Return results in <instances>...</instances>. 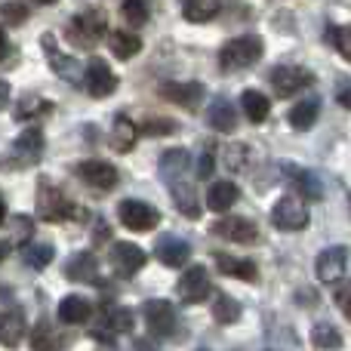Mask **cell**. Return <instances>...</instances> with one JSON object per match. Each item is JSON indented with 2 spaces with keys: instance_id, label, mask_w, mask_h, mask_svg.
I'll list each match as a JSON object with an SVG mask.
<instances>
[{
  "instance_id": "obj_18",
  "label": "cell",
  "mask_w": 351,
  "mask_h": 351,
  "mask_svg": "<svg viewBox=\"0 0 351 351\" xmlns=\"http://www.w3.org/2000/svg\"><path fill=\"white\" fill-rule=\"evenodd\" d=\"M154 256L160 259V265L179 268V265H185V262L191 259V247H188V241H182V237L164 234L158 243H154Z\"/></svg>"
},
{
  "instance_id": "obj_26",
  "label": "cell",
  "mask_w": 351,
  "mask_h": 351,
  "mask_svg": "<svg viewBox=\"0 0 351 351\" xmlns=\"http://www.w3.org/2000/svg\"><path fill=\"white\" fill-rule=\"evenodd\" d=\"M317 117H321V99L317 96H308L302 99V102L293 105L290 111V127L299 130V133H305V130H311L317 123Z\"/></svg>"
},
{
  "instance_id": "obj_44",
  "label": "cell",
  "mask_w": 351,
  "mask_h": 351,
  "mask_svg": "<svg viewBox=\"0 0 351 351\" xmlns=\"http://www.w3.org/2000/svg\"><path fill=\"white\" fill-rule=\"evenodd\" d=\"M12 234H16V243H25L31 234H34V222H31L28 216H16V222H12Z\"/></svg>"
},
{
  "instance_id": "obj_28",
  "label": "cell",
  "mask_w": 351,
  "mask_h": 351,
  "mask_svg": "<svg viewBox=\"0 0 351 351\" xmlns=\"http://www.w3.org/2000/svg\"><path fill=\"white\" fill-rule=\"evenodd\" d=\"M173 191V200L176 206H179V213L185 219H200V204H197V191H194V185H185L182 179H176L170 185Z\"/></svg>"
},
{
  "instance_id": "obj_5",
  "label": "cell",
  "mask_w": 351,
  "mask_h": 351,
  "mask_svg": "<svg viewBox=\"0 0 351 351\" xmlns=\"http://www.w3.org/2000/svg\"><path fill=\"white\" fill-rule=\"evenodd\" d=\"M84 90L90 93L93 99H105L117 90V77H114V71L108 68L105 59L93 56V59L84 65Z\"/></svg>"
},
{
  "instance_id": "obj_45",
  "label": "cell",
  "mask_w": 351,
  "mask_h": 351,
  "mask_svg": "<svg viewBox=\"0 0 351 351\" xmlns=\"http://www.w3.org/2000/svg\"><path fill=\"white\" fill-rule=\"evenodd\" d=\"M173 130H176L173 121H148V123H142L139 133L142 136H164V133H173Z\"/></svg>"
},
{
  "instance_id": "obj_42",
  "label": "cell",
  "mask_w": 351,
  "mask_h": 351,
  "mask_svg": "<svg viewBox=\"0 0 351 351\" xmlns=\"http://www.w3.org/2000/svg\"><path fill=\"white\" fill-rule=\"evenodd\" d=\"M225 167L228 170H243L247 167V158H250V152H247V145H228V152H225Z\"/></svg>"
},
{
  "instance_id": "obj_37",
  "label": "cell",
  "mask_w": 351,
  "mask_h": 351,
  "mask_svg": "<svg viewBox=\"0 0 351 351\" xmlns=\"http://www.w3.org/2000/svg\"><path fill=\"white\" fill-rule=\"evenodd\" d=\"M311 342H315L317 348L333 351V348L342 346V336H339V330H336L333 324H317V327L311 330Z\"/></svg>"
},
{
  "instance_id": "obj_34",
  "label": "cell",
  "mask_w": 351,
  "mask_h": 351,
  "mask_svg": "<svg viewBox=\"0 0 351 351\" xmlns=\"http://www.w3.org/2000/svg\"><path fill=\"white\" fill-rule=\"evenodd\" d=\"M216 12L219 0H185V6H182V16L188 22H210V19H216Z\"/></svg>"
},
{
  "instance_id": "obj_41",
  "label": "cell",
  "mask_w": 351,
  "mask_h": 351,
  "mask_svg": "<svg viewBox=\"0 0 351 351\" xmlns=\"http://www.w3.org/2000/svg\"><path fill=\"white\" fill-rule=\"evenodd\" d=\"M336 290H333V299H336V305L342 308V315L351 321V280H336Z\"/></svg>"
},
{
  "instance_id": "obj_7",
  "label": "cell",
  "mask_w": 351,
  "mask_h": 351,
  "mask_svg": "<svg viewBox=\"0 0 351 351\" xmlns=\"http://www.w3.org/2000/svg\"><path fill=\"white\" fill-rule=\"evenodd\" d=\"M315 84V74L302 65H278L271 71V86L278 96H296L299 90Z\"/></svg>"
},
{
  "instance_id": "obj_50",
  "label": "cell",
  "mask_w": 351,
  "mask_h": 351,
  "mask_svg": "<svg viewBox=\"0 0 351 351\" xmlns=\"http://www.w3.org/2000/svg\"><path fill=\"white\" fill-rule=\"evenodd\" d=\"M136 351H158V348H154V346H152V342H145V339H142V342H139V346H136Z\"/></svg>"
},
{
  "instance_id": "obj_48",
  "label": "cell",
  "mask_w": 351,
  "mask_h": 351,
  "mask_svg": "<svg viewBox=\"0 0 351 351\" xmlns=\"http://www.w3.org/2000/svg\"><path fill=\"white\" fill-rule=\"evenodd\" d=\"M6 102H10V84H6V80H0V108H3Z\"/></svg>"
},
{
  "instance_id": "obj_22",
  "label": "cell",
  "mask_w": 351,
  "mask_h": 351,
  "mask_svg": "<svg viewBox=\"0 0 351 351\" xmlns=\"http://www.w3.org/2000/svg\"><path fill=\"white\" fill-rule=\"evenodd\" d=\"M206 123H210L213 130H219V133H234L237 127V111L234 105L228 102V99H213L210 108H206Z\"/></svg>"
},
{
  "instance_id": "obj_12",
  "label": "cell",
  "mask_w": 351,
  "mask_h": 351,
  "mask_svg": "<svg viewBox=\"0 0 351 351\" xmlns=\"http://www.w3.org/2000/svg\"><path fill=\"white\" fill-rule=\"evenodd\" d=\"M43 49H47V59H49V68H53L59 77H65L68 84H77L84 86V71H80V65L71 59V56L59 53V47H56V34H43L40 37Z\"/></svg>"
},
{
  "instance_id": "obj_10",
  "label": "cell",
  "mask_w": 351,
  "mask_h": 351,
  "mask_svg": "<svg viewBox=\"0 0 351 351\" xmlns=\"http://www.w3.org/2000/svg\"><path fill=\"white\" fill-rule=\"evenodd\" d=\"M145 250L142 247H136V243H127V241H121V243H114L111 247V271L114 274H121V278H133L136 271H142V265H145Z\"/></svg>"
},
{
  "instance_id": "obj_51",
  "label": "cell",
  "mask_w": 351,
  "mask_h": 351,
  "mask_svg": "<svg viewBox=\"0 0 351 351\" xmlns=\"http://www.w3.org/2000/svg\"><path fill=\"white\" fill-rule=\"evenodd\" d=\"M3 219H6V204H3V197H0V225H3Z\"/></svg>"
},
{
  "instance_id": "obj_53",
  "label": "cell",
  "mask_w": 351,
  "mask_h": 351,
  "mask_svg": "<svg viewBox=\"0 0 351 351\" xmlns=\"http://www.w3.org/2000/svg\"><path fill=\"white\" fill-rule=\"evenodd\" d=\"M348 204H351V200H348Z\"/></svg>"
},
{
  "instance_id": "obj_40",
  "label": "cell",
  "mask_w": 351,
  "mask_h": 351,
  "mask_svg": "<svg viewBox=\"0 0 351 351\" xmlns=\"http://www.w3.org/2000/svg\"><path fill=\"white\" fill-rule=\"evenodd\" d=\"M0 12H3V19H6L10 25L28 22V6H25V3H16V0H6V3L0 6Z\"/></svg>"
},
{
  "instance_id": "obj_30",
  "label": "cell",
  "mask_w": 351,
  "mask_h": 351,
  "mask_svg": "<svg viewBox=\"0 0 351 351\" xmlns=\"http://www.w3.org/2000/svg\"><path fill=\"white\" fill-rule=\"evenodd\" d=\"M241 108H243V114H247L253 123H262V121H268L271 102H268V96H262V93L247 90V93L241 96Z\"/></svg>"
},
{
  "instance_id": "obj_6",
  "label": "cell",
  "mask_w": 351,
  "mask_h": 351,
  "mask_svg": "<svg viewBox=\"0 0 351 351\" xmlns=\"http://www.w3.org/2000/svg\"><path fill=\"white\" fill-rule=\"evenodd\" d=\"M117 216H121V222L130 231H154L160 225V213L152 204H145V200H133V197L123 200Z\"/></svg>"
},
{
  "instance_id": "obj_46",
  "label": "cell",
  "mask_w": 351,
  "mask_h": 351,
  "mask_svg": "<svg viewBox=\"0 0 351 351\" xmlns=\"http://www.w3.org/2000/svg\"><path fill=\"white\" fill-rule=\"evenodd\" d=\"M336 102H339L342 108H348V111H351V84H346L339 93H336Z\"/></svg>"
},
{
  "instance_id": "obj_43",
  "label": "cell",
  "mask_w": 351,
  "mask_h": 351,
  "mask_svg": "<svg viewBox=\"0 0 351 351\" xmlns=\"http://www.w3.org/2000/svg\"><path fill=\"white\" fill-rule=\"evenodd\" d=\"M213 167H216V152L206 145L204 152H200V158H197V179H210Z\"/></svg>"
},
{
  "instance_id": "obj_52",
  "label": "cell",
  "mask_w": 351,
  "mask_h": 351,
  "mask_svg": "<svg viewBox=\"0 0 351 351\" xmlns=\"http://www.w3.org/2000/svg\"><path fill=\"white\" fill-rule=\"evenodd\" d=\"M34 3H56V0H34Z\"/></svg>"
},
{
  "instance_id": "obj_31",
  "label": "cell",
  "mask_w": 351,
  "mask_h": 351,
  "mask_svg": "<svg viewBox=\"0 0 351 351\" xmlns=\"http://www.w3.org/2000/svg\"><path fill=\"white\" fill-rule=\"evenodd\" d=\"M108 47L117 59H133L142 49V37H136L133 31H114V34H108Z\"/></svg>"
},
{
  "instance_id": "obj_24",
  "label": "cell",
  "mask_w": 351,
  "mask_h": 351,
  "mask_svg": "<svg viewBox=\"0 0 351 351\" xmlns=\"http://www.w3.org/2000/svg\"><path fill=\"white\" fill-rule=\"evenodd\" d=\"M93 317V305L90 299L84 296H65L59 302V321L68 324V327H77V324H86Z\"/></svg>"
},
{
  "instance_id": "obj_29",
  "label": "cell",
  "mask_w": 351,
  "mask_h": 351,
  "mask_svg": "<svg viewBox=\"0 0 351 351\" xmlns=\"http://www.w3.org/2000/svg\"><path fill=\"white\" fill-rule=\"evenodd\" d=\"M237 200V185L234 182H213L210 185V194H206V204H210L213 213H225L231 210V204Z\"/></svg>"
},
{
  "instance_id": "obj_27",
  "label": "cell",
  "mask_w": 351,
  "mask_h": 351,
  "mask_svg": "<svg viewBox=\"0 0 351 351\" xmlns=\"http://www.w3.org/2000/svg\"><path fill=\"white\" fill-rule=\"evenodd\" d=\"M136 139H139V127H136L127 114L114 117V130H111V145H114V152H121V154L133 152Z\"/></svg>"
},
{
  "instance_id": "obj_36",
  "label": "cell",
  "mask_w": 351,
  "mask_h": 351,
  "mask_svg": "<svg viewBox=\"0 0 351 351\" xmlns=\"http://www.w3.org/2000/svg\"><path fill=\"white\" fill-rule=\"evenodd\" d=\"M188 167V152L185 148H173V152H167L164 158H160V176L164 179H170V182H176L179 179V173Z\"/></svg>"
},
{
  "instance_id": "obj_8",
  "label": "cell",
  "mask_w": 351,
  "mask_h": 351,
  "mask_svg": "<svg viewBox=\"0 0 351 351\" xmlns=\"http://www.w3.org/2000/svg\"><path fill=\"white\" fill-rule=\"evenodd\" d=\"M142 315H145V327L152 336H158V339H164V336H170L176 330V308L167 299H148L145 308H142Z\"/></svg>"
},
{
  "instance_id": "obj_16",
  "label": "cell",
  "mask_w": 351,
  "mask_h": 351,
  "mask_svg": "<svg viewBox=\"0 0 351 351\" xmlns=\"http://www.w3.org/2000/svg\"><path fill=\"white\" fill-rule=\"evenodd\" d=\"M210 234L216 237H225V241H234V243H256L259 241V228H256L250 219H241V216H225L213 225Z\"/></svg>"
},
{
  "instance_id": "obj_2",
  "label": "cell",
  "mask_w": 351,
  "mask_h": 351,
  "mask_svg": "<svg viewBox=\"0 0 351 351\" xmlns=\"http://www.w3.org/2000/svg\"><path fill=\"white\" fill-rule=\"evenodd\" d=\"M262 53H265L262 37H256V34L234 37V40H228L222 49H219V68H222L225 74L243 71V68L256 65V62L262 59Z\"/></svg>"
},
{
  "instance_id": "obj_19",
  "label": "cell",
  "mask_w": 351,
  "mask_h": 351,
  "mask_svg": "<svg viewBox=\"0 0 351 351\" xmlns=\"http://www.w3.org/2000/svg\"><path fill=\"white\" fill-rule=\"evenodd\" d=\"M65 278L74 284H96L99 280V262L93 253H74L65 262Z\"/></svg>"
},
{
  "instance_id": "obj_33",
  "label": "cell",
  "mask_w": 351,
  "mask_h": 351,
  "mask_svg": "<svg viewBox=\"0 0 351 351\" xmlns=\"http://www.w3.org/2000/svg\"><path fill=\"white\" fill-rule=\"evenodd\" d=\"M53 256H56V250H53V243H28V247H22V262L28 268H47L49 262H53Z\"/></svg>"
},
{
  "instance_id": "obj_35",
  "label": "cell",
  "mask_w": 351,
  "mask_h": 351,
  "mask_svg": "<svg viewBox=\"0 0 351 351\" xmlns=\"http://www.w3.org/2000/svg\"><path fill=\"white\" fill-rule=\"evenodd\" d=\"M213 317H216L219 324H234L237 317H241V305H237V299H231L228 293H219V296L213 299Z\"/></svg>"
},
{
  "instance_id": "obj_23",
  "label": "cell",
  "mask_w": 351,
  "mask_h": 351,
  "mask_svg": "<svg viewBox=\"0 0 351 351\" xmlns=\"http://www.w3.org/2000/svg\"><path fill=\"white\" fill-rule=\"evenodd\" d=\"M68 339L49 321H37L31 330V351H65Z\"/></svg>"
},
{
  "instance_id": "obj_13",
  "label": "cell",
  "mask_w": 351,
  "mask_h": 351,
  "mask_svg": "<svg viewBox=\"0 0 351 351\" xmlns=\"http://www.w3.org/2000/svg\"><path fill=\"white\" fill-rule=\"evenodd\" d=\"M271 222L280 231H302L308 225V210L296 197H280L271 210Z\"/></svg>"
},
{
  "instance_id": "obj_15",
  "label": "cell",
  "mask_w": 351,
  "mask_h": 351,
  "mask_svg": "<svg viewBox=\"0 0 351 351\" xmlns=\"http://www.w3.org/2000/svg\"><path fill=\"white\" fill-rule=\"evenodd\" d=\"M348 268V247H327L315 262V274L321 284H336L342 280Z\"/></svg>"
},
{
  "instance_id": "obj_1",
  "label": "cell",
  "mask_w": 351,
  "mask_h": 351,
  "mask_svg": "<svg viewBox=\"0 0 351 351\" xmlns=\"http://www.w3.org/2000/svg\"><path fill=\"white\" fill-rule=\"evenodd\" d=\"M105 34H108V16H105L102 6L80 10L77 16H71V19H68V25H65V37L77 49L99 47V40H102Z\"/></svg>"
},
{
  "instance_id": "obj_39",
  "label": "cell",
  "mask_w": 351,
  "mask_h": 351,
  "mask_svg": "<svg viewBox=\"0 0 351 351\" xmlns=\"http://www.w3.org/2000/svg\"><path fill=\"white\" fill-rule=\"evenodd\" d=\"M327 43H333V47L342 53V59L351 62V25H342V28L330 25L327 28Z\"/></svg>"
},
{
  "instance_id": "obj_25",
  "label": "cell",
  "mask_w": 351,
  "mask_h": 351,
  "mask_svg": "<svg viewBox=\"0 0 351 351\" xmlns=\"http://www.w3.org/2000/svg\"><path fill=\"white\" fill-rule=\"evenodd\" d=\"M25 336V315L19 308L0 311V346L16 348Z\"/></svg>"
},
{
  "instance_id": "obj_4",
  "label": "cell",
  "mask_w": 351,
  "mask_h": 351,
  "mask_svg": "<svg viewBox=\"0 0 351 351\" xmlns=\"http://www.w3.org/2000/svg\"><path fill=\"white\" fill-rule=\"evenodd\" d=\"M43 154V133L40 130H25L0 158V170H28Z\"/></svg>"
},
{
  "instance_id": "obj_3",
  "label": "cell",
  "mask_w": 351,
  "mask_h": 351,
  "mask_svg": "<svg viewBox=\"0 0 351 351\" xmlns=\"http://www.w3.org/2000/svg\"><path fill=\"white\" fill-rule=\"evenodd\" d=\"M80 206H74L71 200L65 197V191H62L59 185H53L49 179L40 182V188H37V216L43 219V222H65V219H80L84 213H77Z\"/></svg>"
},
{
  "instance_id": "obj_9",
  "label": "cell",
  "mask_w": 351,
  "mask_h": 351,
  "mask_svg": "<svg viewBox=\"0 0 351 351\" xmlns=\"http://www.w3.org/2000/svg\"><path fill=\"white\" fill-rule=\"evenodd\" d=\"M158 93L160 99L179 105V108H197L204 102V84H197V80H167V84H160Z\"/></svg>"
},
{
  "instance_id": "obj_32",
  "label": "cell",
  "mask_w": 351,
  "mask_h": 351,
  "mask_svg": "<svg viewBox=\"0 0 351 351\" xmlns=\"http://www.w3.org/2000/svg\"><path fill=\"white\" fill-rule=\"evenodd\" d=\"M49 111H53V102H49V99H40V96H25L22 102L16 105L12 117H16V121H34V117H47Z\"/></svg>"
},
{
  "instance_id": "obj_49",
  "label": "cell",
  "mask_w": 351,
  "mask_h": 351,
  "mask_svg": "<svg viewBox=\"0 0 351 351\" xmlns=\"http://www.w3.org/2000/svg\"><path fill=\"white\" fill-rule=\"evenodd\" d=\"M10 253H12V241H0V262H3Z\"/></svg>"
},
{
  "instance_id": "obj_20",
  "label": "cell",
  "mask_w": 351,
  "mask_h": 351,
  "mask_svg": "<svg viewBox=\"0 0 351 351\" xmlns=\"http://www.w3.org/2000/svg\"><path fill=\"white\" fill-rule=\"evenodd\" d=\"M280 170H284V176H290V182L299 188V194H302V197H308V200H321L324 197L321 179H317L311 170H305V167H296V164H284Z\"/></svg>"
},
{
  "instance_id": "obj_17",
  "label": "cell",
  "mask_w": 351,
  "mask_h": 351,
  "mask_svg": "<svg viewBox=\"0 0 351 351\" xmlns=\"http://www.w3.org/2000/svg\"><path fill=\"white\" fill-rule=\"evenodd\" d=\"M133 324H136V317L130 308H108L102 324H96L90 333L96 336L99 342H111L117 333H133Z\"/></svg>"
},
{
  "instance_id": "obj_38",
  "label": "cell",
  "mask_w": 351,
  "mask_h": 351,
  "mask_svg": "<svg viewBox=\"0 0 351 351\" xmlns=\"http://www.w3.org/2000/svg\"><path fill=\"white\" fill-rule=\"evenodd\" d=\"M121 12H123V19H127V25L142 28V25L148 22V0H123Z\"/></svg>"
},
{
  "instance_id": "obj_14",
  "label": "cell",
  "mask_w": 351,
  "mask_h": 351,
  "mask_svg": "<svg viewBox=\"0 0 351 351\" xmlns=\"http://www.w3.org/2000/svg\"><path fill=\"white\" fill-rule=\"evenodd\" d=\"M179 299L188 305H197L210 299V271L204 265H191L179 280Z\"/></svg>"
},
{
  "instance_id": "obj_11",
  "label": "cell",
  "mask_w": 351,
  "mask_h": 351,
  "mask_svg": "<svg viewBox=\"0 0 351 351\" xmlns=\"http://www.w3.org/2000/svg\"><path fill=\"white\" fill-rule=\"evenodd\" d=\"M74 173H77L80 182L93 185L96 191H111V188L117 185V179H121L108 160H80V164L74 167Z\"/></svg>"
},
{
  "instance_id": "obj_21",
  "label": "cell",
  "mask_w": 351,
  "mask_h": 351,
  "mask_svg": "<svg viewBox=\"0 0 351 351\" xmlns=\"http://www.w3.org/2000/svg\"><path fill=\"white\" fill-rule=\"evenodd\" d=\"M216 268L225 278H237V280H247V284H253L259 278V268H256L253 259H237V256H228V253H216Z\"/></svg>"
},
{
  "instance_id": "obj_47",
  "label": "cell",
  "mask_w": 351,
  "mask_h": 351,
  "mask_svg": "<svg viewBox=\"0 0 351 351\" xmlns=\"http://www.w3.org/2000/svg\"><path fill=\"white\" fill-rule=\"evenodd\" d=\"M6 56H10V40H6V31L0 28V62H3Z\"/></svg>"
}]
</instances>
